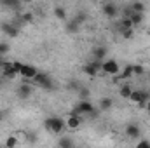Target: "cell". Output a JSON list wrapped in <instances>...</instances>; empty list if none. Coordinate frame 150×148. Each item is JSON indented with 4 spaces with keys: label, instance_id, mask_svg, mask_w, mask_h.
Instances as JSON below:
<instances>
[{
    "label": "cell",
    "instance_id": "1",
    "mask_svg": "<svg viewBox=\"0 0 150 148\" xmlns=\"http://www.w3.org/2000/svg\"><path fill=\"white\" fill-rule=\"evenodd\" d=\"M44 127L49 131V132H54V134H63L65 127H67V122L61 118V117H47L44 120Z\"/></svg>",
    "mask_w": 150,
    "mask_h": 148
},
{
    "label": "cell",
    "instance_id": "2",
    "mask_svg": "<svg viewBox=\"0 0 150 148\" xmlns=\"http://www.w3.org/2000/svg\"><path fill=\"white\" fill-rule=\"evenodd\" d=\"M32 84H37V85H40L42 89H47V91H54V89H56V85H54V82H52L51 75L40 73V72L32 78Z\"/></svg>",
    "mask_w": 150,
    "mask_h": 148
},
{
    "label": "cell",
    "instance_id": "3",
    "mask_svg": "<svg viewBox=\"0 0 150 148\" xmlns=\"http://www.w3.org/2000/svg\"><path fill=\"white\" fill-rule=\"evenodd\" d=\"M149 99H150V91H143V89L133 91L131 96H129V101L131 103H136L138 108H145V105H147Z\"/></svg>",
    "mask_w": 150,
    "mask_h": 148
},
{
    "label": "cell",
    "instance_id": "4",
    "mask_svg": "<svg viewBox=\"0 0 150 148\" xmlns=\"http://www.w3.org/2000/svg\"><path fill=\"white\" fill-rule=\"evenodd\" d=\"M93 110H94V106H93L91 99H80L74 108H72L70 113H75V115H87L89 111H93Z\"/></svg>",
    "mask_w": 150,
    "mask_h": 148
},
{
    "label": "cell",
    "instance_id": "5",
    "mask_svg": "<svg viewBox=\"0 0 150 148\" xmlns=\"http://www.w3.org/2000/svg\"><path fill=\"white\" fill-rule=\"evenodd\" d=\"M33 94V84L30 80H23V84L18 87V98L19 99H28Z\"/></svg>",
    "mask_w": 150,
    "mask_h": 148
},
{
    "label": "cell",
    "instance_id": "6",
    "mask_svg": "<svg viewBox=\"0 0 150 148\" xmlns=\"http://www.w3.org/2000/svg\"><path fill=\"white\" fill-rule=\"evenodd\" d=\"M0 30L2 33H5V37L16 38L19 35V26H16L14 23H0Z\"/></svg>",
    "mask_w": 150,
    "mask_h": 148
},
{
    "label": "cell",
    "instance_id": "7",
    "mask_svg": "<svg viewBox=\"0 0 150 148\" xmlns=\"http://www.w3.org/2000/svg\"><path fill=\"white\" fill-rule=\"evenodd\" d=\"M101 72L107 73V75H115V73L120 72V66H119V63H117L115 59H107V61H103Z\"/></svg>",
    "mask_w": 150,
    "mask_h": 148
},
{
    "label": "cell",
    "instance_id": "8",
    "mask_svg": "<svg viewBox=\"0 0 150 148\" xmlns=\"http://www.w3.org/2000/svg\"><path fill=\"white\" fill-rule=\"evenodd\" d=\"M101 12L107 16V18H110V19H113V18H117L119 16V12H120V9L115 5V4H103V7H101Z\"/></svg>",
    "mask_w": 150,
    "mask_h": 148
},
{
    "label": "cell",
    "instance_id": "9",
    "mask_svg": "<svg viewBox=\"0 0 150 148\" xmlns=\"http://www.w3.org/2000/svg\"><path fill=\"white\" fill-rule=\"evenodd\" d=\"M2 75H4L5 80H12V78L18 77L16 70H14V66H12V61H5V63L2 65Z\"/></svg>",
    "mask_w": 150,
    "mask_h": 148
},
{
    "label": "cell",
    "instance_id": "10",
    "mask_svg": "<svg viewBox=\"0 0 150 148\" xmlns=\"http://www.w3.org/2000/svg\"><path fill=\"white\" fill-rule=\"evenodd\" d=\"M37 73H38V70L33 66V65H26V63H25L19 77H23V80H30V82H32V78H33Z\"/></svg>",
    "mask_w": 150,
    "mask_h": 148
},
{
    "label": "cell",
    "instance_id": "11",
    "mask_svg": "<svg viewBox=\"0 0 150 148\" xmlns=\"http://www.w3.org/2000/svg\"><path fill=\"white\" fill-rule=\"evenodd\" d=\"M65 122H67V127H70V129H79V127H80V124H82V118H80V115L70 113V115H68V118H67Z\"/></svg>",
    "mask_w": 150,
    "mask_h": 148
},
{
    "label": "cell",
    "instance_id": "12",
    "mask_svg": "<svg viewBox=\"0 0 150 148\" xmlns=\"http://www.w3.org/2000/svg\"><path fill=\"white\" fill-rule=\"evenodd\" d=\"M107 52H108V49H107L105 45H98V47L93 49V56H94V59H100V61H105Z\"/></svg>",
    "mask_w": 150,
    "mask_h": 148
},
{
    "label": "cell",
    "instance_id": "13",
    "mask_svg": "<svg viewBox=\"0 0 150 148\" xmlns=\"http://www.w3.org/2000/svg\"><path fill=\"white\" fill-rule=\"evenodd\" d=\"M0 5L11 11H18L21 9V0H0Z\"/></svg>",
    "mask_w": 150,
    "mask_h": 148
},
{
    "label": "cell",
    "instance_id": "14",
    "mask_svg": "<svg viewBox=\"0 0 150 148\" xmlns=\"http://www.w3.org/2000/svg\"><path fill=\"white\" fill-rule=\"evenodd\" d=\"M126 134H127L129 138H138L142 132H140V127H138L136 124H127V127H126Z\"/></svg>",
    "mask_w": 150,
    "mask_h": 148
},
{
    "label": "cell",
    "instance_id": "15",
    "mask_svg": "<svg viewBox=\"0 0 150 148\" xmlns=\"http://www.w3.org/2000/svg\"><path fill=\"white\" fill-rule=\"evenodd\" d=\"M82 72H84L86 75H89V77H96L100 70H98L93 63H87V65H84V66H82Z\"/></svg>",
    "mask_w": 150,
    "mask_h": 148
},
{
    "label": "cell",
    "instance_id": "16",
    "mask_svg": "<svg viewBox=\"0 0 150 148\" xmlns=\"http://www.w3.org/2000/svg\"><path fill=\"white\" fill-rule=\"evenodd\" d=\"M79 30H80V23H79L75 18L67 23V32H68V33H77Z\"/></svg>",
    "mask_w": 150,
    "mask_h": 148
},
{
    "label": "cell",
    "instance_id": "17",
    "mask_svg": "<svg viewBox=\"0 0 150 148\" xmlns=\"http://www.w3.org/2000/svg\"><path fill=\"white\" fill-rule=\"evenodd\" d=\"M58 145H59L61 148H72L75 145V141L72 140V138H68V136H61L59 141H58Z\"/></svg>",
    "mask_w": 150,
    "mask_h": 148
},
{
    "label": "cell",
    "instance_id": "18",
    "mask_svg": "<svg viewBox=\"0 0 150 148\" xmlns=\"http://www.w3.org/2000/svg\"><path fill=\"white\" fill-rule=\"evenodd\" d=\"M129 19H131L133 26H140V25L143 23V12H133Z\"/></svg>",
    "mask_w": 150,
    "mask_h": 148
},
{
    "label": "cell",
    "instance_id": "19",
    "mask_svg": "<svg viewBox=\"0 0 150 148\" xmlns=\"http://www.w3.org/2000/svg\"><path fill=\"white\" fill-rule=\"evenodd\" d=\"M131 92H133V89H131V84H124V85L119 89V94H120V98H126V99H129Z\"/></svg>",
    "mask_w": 150,
    "mask_h": 148
},
{
    "label": "cell",
    "instance_id": "20",
    "mask_svg": "<svg viewBox=\"0 0 150 148\" xmlns=\"http://www.w3.org/2000/svg\"><path fill=\"white\" fill-rule=\"evenodd\" d=\"M113 106V101H112V98H101L100 99V110L103 111V110H110Z\"/></svg>",
    "mask_w": 150,
    "mask_h": 148
},
{
    "label": "cell",
    "instance_id": "21",
    "mask_svg": "<svg viewBox=\"0 0 150 148\" xmlns=\"http://www.w3.org/2000/svg\"><path fill=\"white\" fill-rule=\"evenodd\" d=\"M54 16H56L58 19H61V21H67V11H65L61 5L54 7Z\"/></svg>",
    "mask_w": 150,
    "mask_h": 148
},
{
    "label": "cell",
    "instance_id": "22",
    "mask_svg": "<svg viewBox=\"0 0 150 148\" xmlns=\"http://www.w3.org/2000/svg\"><path fill=\"white\" fill-rule=\"evenodd\" d=\"M77 94H79L80 99H89V98H91V91H89L87 87H80V89L77 91Z\"/></svg>",
    "mask_w": 150,
    "mask_h": 148
},
{
    "label": "cell",
    "instance_id": "23",
    "mask_svg": "<svg viewBox=\"0 0 150 148\" xmlns=\"http://www.w3.org/2000/svg\"><path fill=\"white\" fill-rule=\"evenodd\" d=\"M129 7H131L134 12H145V4H143V2H133Z\"/></svg>",
    "mask_w": 150,
    "mask_h": 148
},
{
    "label": "cell",
    "instance_id": "24",
    "mask_svg": "<svg viewBox=\"0 0 150 148\" xmlns=\"http://www.w3.org/2000/svg\"><path fill=\"white\" fill-rule=\"evenodd\" d=\"M120 33H122V38H126V40H131L134 37V30L133 28H122Z\"/></svg>",
    "mask_w": 150,
    "mask_h": 148
},
{
    "label": "cell",
    "instance_id": "25",
    "mask_svg": "<svg viewBox=\"0 0 150 148\" xmlns=\"http://www.w3.org/2000/svg\"><path fill=\"white\" fill-rule=\"evenodd\" d=\"M131 75H134L133 73V65H126L122 70V78H131Z\"/></svg>",
    "mask_w": 150,
    "mask_h": 148
},
{
    "label": "cell",
    "instance_id": "26",
    "mask_svg": "<svg viewBox=\"0 0 150 148\" xmlns=\"http://www.w3.org/2000/svg\"><path fill=\"white\" fill-rule=\"evenodd\" d=\"M19 145V140H16L14 136H9L7 140H5V147L7 148H12V147H18Z\"/></svg>",
    "mask_w": 150,
    "mask_h": 148
},
{
    "label": "cell",
    "instance_id": "27",
    "mask_svg": "<svg viewBox=\"0 0 150 148\" xmlns=\"http://www.w3.org/2000/svg\"><path fill=\"white\" fill-rule=\"evenodd\" d=\"M75 19H77V21H79L80 25H84V23L87 21V14H86L84 11H79V12L75 14Z\"/></svg>",
    "mask_w": 150,
    "mask_h": 148
},
{
    "label": "cell",
    "instance_id": "28",
    "mask_svg": "<svg viewBox=\"0 0 150 148\" xmlns=\"http://www.w3.org/2000/svg\"><path fill=\"white\" fill-rule=\"evenodd\" d=\"M80 87H82V85H80L77 80H70V82H68V89H70V91H75V92H77Z\"/></svg>",
    "mask_w": 150,
    "mask_h": 148
},
{
    "label": "cell",
    "instance_id": "29",
    "mask_svg": "<svg viewBox=\"0 0 150 148\" xmlns=\"http://www.w3.org/2000/svg\"><path fill=\"white\" fill-rule=\"evenodd\" d=\"M9 51H11V45H9L7 42H0V54H4V56H5Z\"/></svg>",
    "mask_w": 150,
    "mask_h": 148
},
{
    "label": "cell",
    "instance_id": "30",
    "mask_svg": "<svg viewBox=\"0 0 150 148\" xmlns=\"http://www.w3.org/2000/svg\"><path fill=\"white\" fill-rule=\"evenodd\" d=\"M133 73L134 75H143L145 73V68L142 65H133Z\"/></svg>",
    "mask_w": 150,
    "mask_h": 148
},
{
    "label": "cell",
    "instance_id": "31",
    "mask_svg": "<svg viewBox=\"0 0 150 148\" xmlns=\"http://www.w3.org/2000/svg\"><path fill=\"white\" fill-rule=\"evenodd\" d=\"M122 28H133V23H131L129 18H124V19L120 21V30H122Z\"/></svg>",
    "mask_w": 150,
    "mask_h": 148
},
{
    "label": "cell",
    "instance_id": "32",
    "mask_svg": "<svg viewBox=\"0 0 150 148\" xmlns=\"http://www.w3.org/2000/svg\"><path fill=\"white\" fill-rule=\"evenodd\" d=\"M23 65H25V63H21V61H12V66H14V70H16V73H18V75L21 73Z\"/></svg>",
    "mask_w": 150,
    "mask_h": 148
},
{
    "label": "cell",
    "instance_id": "33",
    "mask_svg": "<svg viewBox=\"0 0 150 148\" xmlns=\"http://www.w3.org/2000/svg\"><path fill=\"white\" fill-rule=\"evenodd\" d=\"M133 12H134V11H133V9H131L129 5H127V7H124V11H122L124 18H131V14H133Z\"/></svg>",
    "mask_w": 150,
    "mask_h": 148
},
{
    "label": "cell",
    "instance_id": "34",
    "mask_svg": "<svg viewBox=\"0 0 150 148\" xmlns=\"http://www.w3.org/2000/svg\"><path fill=\"white\" fill-rule=\"evenodd\" d=\"M150 147V141L149 140H142L140 143H138V148H149Z\"/></svg>",
    "mask_w": 150,
    "mask_h": 148
},
{
    "label": "cell",
    "instance_id": "35",
    "mask_svg": "<svg viewBox=\"0 0 150 148\" xmlns=\"http://www.w3.org/2000/svg\"><path fill=\"white\" fill-rule=\"evenodd\" d=\"M26 140H28L30 143H35V141H37V136H35V134H33V136H32V134H26Z\"/></svg>",
    "mask_w": 150,
    "mask_h": 148
},
{
    "label": "cell",
    "instance_id": "36",
    "mask_svg": "<svg viewBox=\"0 0 150 148\" xmlns=\"http://www.w3.org/2000/svg\"><path fill=\"white\" fill-rule=\"evenodd\" d=\"M4 63H5V58H4V54H0V68H2Z\"/></svg>",
    "mask_w": 150,
    "mask_h": 148
},
{
    "label": "cell",
    "instance_id": "37",
    "mask_svg": "<svg viewBox=\"0 0 150 148\" xmlns=\"http://www.w3.org/2000/svg\"><path fill=\"white\" fill-rule=\"evenodd\" d=\"M4 84H5V78H4V75H0V87H2Z\"/></svg>",
    "mask_w": 150,
    "mask_h": 148
},
{
    "label": "cell",
    "instance_id": "38",
    "mask_svg": "<svg viewBox=\"0 0 150 148\" xmlns=\"http://www.w3.org/2000/svg\"><path fill=\"white\" fill-rule=\"evenodd\" d=\"M145 108H147V110L150 111V99H149V101H147V105H145Z\"/></svg>",
    "mask_w": 150,
    "mask_h": 148
},
{
    "label": "cell",
    "instance_id": "39",
    "mask_svg": "<svg viewBox=\"0 0 150 148\" xmlns=\"http://www.w3.org/2000/svg\"><path fill=\"white\" fill-rule=\"evenodd\" d=\"M2 118H4V111H2V113H0V120H2Z\"/></svg>",
    "mask_w": 150,
    "mask_h": 148
},
{
    "label": "cell",
    "instance_id": "40",
    "mask_svg": "<svg viewBox=\"0 0 150 148\" xmlns=\"http://www.w3.org/2000/svg\"><path fill=\"white\" fill-rule=\"evenodd\" d=\"M21 2H32V0H21Z\"/></svg>",
    "mask_w": 150,
    "mask_h": 148
},
{
    "label": "cell",
    "instance_id": "41",
    "mask_svg": "<svg viewBox=\"0 0 150 148\" xmlns=\"http://www.w3.org/2000/svg\"><path fill=\"white\" fill-rule=\"evenodd\" d=\"M98 2H107V0H98Z\"/></svg>",
    "mask_w": 150,
    "mask_h": 148
},
{
    "label": "cell",
    "instance_id": "42",
    "mask_svg": "<svg viewBox=\"0 0 150 148\" xmlns=\"http://www.w3.org/2000/svg\"><path fill=\"white\" fill-rule=\"evenodd\" d=\"M149 120H150V111H149Z\"/></svg>",
    "mask_w": 150,
    "mask_h": 148
},
{
    "label": "cell",
    "instance_id": "43",
    "mask_svg": "<svg viewBox=\"0 0 150 148\" xmlns=\"http://www.w3.org/2000/svg\"><path fill=\"white\" fill-rule=\"evenodd\" d=\"M149 33H150V30H149Z\"/></svg>",
    "mask_w": 150,
    "mask_h": 148
}]
</instances>
